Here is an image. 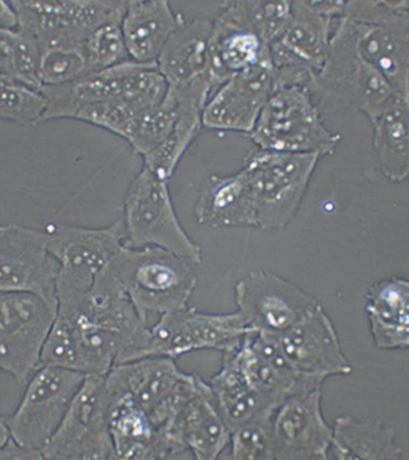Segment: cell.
Here are the masks:
<instances>
[{"mask_svg":"<svg viewBox=\"0 0 409 460\" xmlns=\"http://www.w3.org/2000/svg\"><path fill=\"white\" fill-rule=\"evenodd\" d=\"M235 300L251 331L271 335L290 330L321 305L301 287L262 269L238 280Z\"/></svg>","mask_w":409,"mask_h":460,"instance_id":"7c38bea8","label":"cell"},{"mask_svg":"<svg viewBox=\"0 0 409 460\" xmlns=\"http://www.w3.org/2000/svg\"><path fill=\"white\" fill-rule=\"evenodd\" d=\"M125 0H49L10 2L17 16V31L37 44L39 50L83 48L95 29L122 21Z\"/></svg>","mask_w":409,"mask_h":460,"instance_id":"ba28073f","label":"cell"},{"mask_svg":"<svg viewBox=\"0 0 409 460\" xmlns=\"http://www.w3.org/2000/svg\"><path fill=\"white\" fill-rule=\"evenodd\" d=\"M46 107L41 92L0 73V120L36 126L43 123Z\"/></svg>","mask_w":409,"mask_h":460,"instance_id":"4dcf8cb0","label":"cell"},{"mask_svg":"<svg viewBox=\"0 0 409 460\" xmlns=\"http://www.w3.org/2000/svg\"><path fill=\"white\" fill-rule=\"evenodd\" d=\"M147 63L126 60L117 66L84 75L75 82L42 86L48 102L43 122L73 119L80 108L94 103L120 102L143 113L147 105V83L144 70Z\"/></svg>","mask_w":409,"mask_h":460,"instance_id":"4fadbf2b","label":"cell"},{"mask_svg":"<svg viewBox=\"0 0 409 460\" xmlns=\"http://www.w3.org/2000/svg\"><path fill=\"white\" fill-rule=\"evenodd\" d=\"M332 436L322 411L321 388L291 396L272 418L273 459H328Z\"/></svg>","mask_w":409,"mask_h":460,"instance_id":"ac0fdd59","label":"cell"},{"mask_svg":"<svg viewBox=\"0 0 409 460\" xmlns=\"http://www.w3.org/2000/svg\"><path fill=\"white\" fill-rule=\"evenodd\" d=\"M108 410L105 376H85L43 459H114Z\"/></svg>","mask_w":409,"mask_h":460,"instance_id":"8fae6325","label":"cell"},{"mask_svg":"<svg viewBox=\"0 0 409 460\" xmlns=\"http://www.w3.org/2000/svg\"><path fill=\"white\" fill-rule=\"evenodd\" d=\"M56 312L31 293H0V371L20 386L42 366L46 339Z\"/></svg>","mask_w":409,"mask_h":460,"instance_id":"30bf717a","label":"cell"},{"mask_svg":"<svg viewBox=\"0 0 409 460\" xmlns=\"http://www.w3.org/2000/svg\"><path fill=\"white\" fill-rule=\"evenodd\" d=\"M194 215L200 226L213 229L254 227V207L245 172L209 177L195 204Z\"/></svg>","mask_w":409,"mask_h":460,"instance_id":"cb8c5ba5","label":"cell"},{"mask_svg":"<svg viewBox=\"0 0 409 460\" xmlns=\"http://www.w3.org/2000/svg\"><path fill=\"white\" fill-rule=\"evenodd\" d=\"M247 21L267 45L279 40L291 15V2H264V0H242Z\"/></svg>","mask_w":409,"mask_h":460,"instance_id":"e575fe53","label":"cell"},{"mask_svg":"<svg viewBox=\"0 0 409 460\" xmlns=\"http://www.w3.org/2000/svg\"><path fill=\"white\" fill-rule=\"evenodd\" d=\"M182 111V101L169 89L159 105L140 114L129 132L128 142L141 157L154 151L175 128Z\"/></svg>","mask_w":409,"mask_h":460,"instance_id":"f546056e","label":"cell"},{"mask_svg":"<svg viewBox=\"0 0 409 460\" xmlns=\"http://www.w3.org/2000/svg\"><path fill=\"white\" fill-rule=\"evenodd\" d=\"M320 159L315 154L258 147L246 154L241 170L251 189L255 228L271 232L291 223Z\"/></svg>","mask_w":409,"mask_h":460,"instance_id":"3957f363","label":"cell"},{"mask_svg":"<svg viewBox=\"0 0 409 460\" xmlns=\"http://www.w3.org/2000/svg\"><path fill=\"white\" fill-rule=\"evenodd\" d=\"M267 54L268 45L253 31L242 0L221 3L209 41V75L215 90L234 75L258 65Z\"/></svg>","mask_w":409,"mask_h":460,"instance_id":"ffe728a7","label":"cell"},{"mask_svg":"<svg viewBox=\"0 0 409 460\" xmlns=\"http://www.w3.org/2000/svg\"><path fill=\"white\" fill-rule=\"evenodd\" d=\"M120 22H107L86 37L84 51L90 73L105 70L129 60Z\"/></svg>","mask_w":409,"mask_h":460,"instance_id":"836d02e7","label":"cell"},{"mask_svg":"<svg viewBox=\"0 0 409 460\" xmlns=\"http://www.w3.org/2000/svg\"><path fill=\"white\" fill-rule=\"evenodd\" d=\"M238 310L209 314L192 307L164 314L149 326L146 358L175 359L194 350H222L250 332Z\"/></svg>","mask_w":409,"mask_h":460,"instance_id":"5bb4252c","label":"cell"},{"mask_svg":"<svg viewBox=\"0 0 409 460\" xmlns=\"http://www.w3.org/2000/svg\"><path fill=\"white\" fill-rule=\"evenodd\" d=\"M169 183L142 165L125 195L124 245L160 247L198 266L203 250L182 227Z\"/></svg>","mask_w":409,"mask_h":460,"instance_id":"52a82bcc","label":"cell"},{"mask_svg":"<svg viewBox=\"0 0 409 460\" xmlns=\"http://www.w3.org/2000/svg\"><path fill=\"white\" fill-rule=\"evenodd\" d=\"M194 264L160 247L123 246L111 268L142 318L188 307L198 285Z\"/></svg>","mask_w":409,"mask_h":460,"instance_id":"6da1fadb","label":"cell"},{"mask_svg":"<svg viewBox=\"0 0 409 460\" xmlns=\"http://www.w3.org/2000/svg\"><path fill=\"white\" fill-rule=\"evenodd\" d=\"M0 459H43L41 454L27 450L11 438L0 448Z\"/></svg>","mask_w":409,"mask_h":460,"instance_id":"d590c367","label":"cell"},{"mask_svg":"<svg viewBox=\"0 0 409 460\" xmlns=\"http://www.w3.org/2000/svg\"><path fill=\"white\" fill-rule=\"evenodd\" d=\"M274 90L268 53L258 65L234 75L213 92L201 113L203 128L250 135Z\"/></svg>","mask_w":409,"mask_h":460,"instance_id":"e0dca14e","label":"cell"},{"mask_svg":"<svg viewBox=\"0 0 409 460\" xmlns=\"http://www.w3.org/2000/svg\"><path fill=\"white\" fill-rule=\"evenodd\" d=\"M276 410L262 411L230 431L229 458L273 459L272 418Z\"/></svg>","mask_w":409,"mask_h":460,"instance_id":"1f68e13d","label":"cell"},{"mask_svg":"<svg viewBox=\"0 0 409 460\" xmlns=\"http://www.w3.org/2000/svg\"><path fill=\"white\" fill-rule=\"evenodd\" d=\"M409 97L397 96L370 120L373 147L383 175L391 182L407 180L409 172Z\"/></svg>","mask_w":409,"mask_h":460,"instance_id":"83f0119b","label":"cell"},{"mask_svg":"<svg viewBox=\"0 0 409 460\" xmlns=\"http://www.w3.org/2000/svg\"><path fill=\"white\" fill-rule=\"evenodd\" d=\"M212 22L184 20L172 33L156 65L169 86L183 85L209 74Z\"/></svg>","mask_w":409,"mask_h":460,"instance_id":"484cf974","label":"cell"},{"mask_svg":"<svg viewBox=\"0 0 409 460\" xmlns=\"http://www.w3.org/2000/svg\"><path fill=\"white\" fill-rule=\"evenodd\" d=\"M178 423L184 445L194 459H217L229 446L230 430L218 411L209 384L199 376Z\"/></svg>","mask_w":409,"mask_h":460,"instance_id":"d4e9b609","label":"cell"},{"mask_svg":"<svg viewBox=\"0 0 409 460\" xmlns=\"http://www.w3.org/2000/svg\"><path fill=\"white\" fill-rule=\"evenodd\" d=\"M183 21L165 0L126 2L120 28L129 60L156 63L172 33Z\"/></svg>","mask_w":409,"mask_h":460,"instance_id":"7402d4cb","label":"cell"},{"mask_svg":"<svg viewBox=\"0 0 409 460\" xmlns=\"http://www.w3.org/2000/svg\"><path fill=\"white\" fill-rule=\"evenodd\" d=\"M332 105L353 108L370 122L397 96L387 79L367 63L356 50L347 29L337 20L324 65L309 85Z\"/></svg>","mask_w":409,"mask_h":460,"instance_id":"277c9868","label":"cell"},{"mask_svg":"<svg viewBox=\"0 0 409 460\" xmlns=\"http://www.w3.org/2000/svg\"><path fill=\"white\" fill-rule=\"evenodd\" d=\"M58 271L43 230L15 223L0 226V293H31L56 312Z\"/></svg>","mask_w":409,"mask_h":460,"instance_id":"9a60e30c","label":"cell"},{"mask_svg":"<svg viewBox=\"0 0 409 460\" xmlns=\"http://www.w3.org/2000/svg\"><path fill=\"white\" fill-rule=\"evenodd\" d=\"M344 2H291L290 20L276 40L316 73L325 60Z\"/></svg>","mask_w":409,"mask_h":460,"instance_id":"44dd1931","label":"cell"},{"mask_svg":"<svg viewBox=\"0 0 409 460\" xmlns=\"http://www.w3.org/2000/svg\"><path fill=\"white\" fill-rule=\"evenodd\" d=\"M84 377L82 373L59 367H40L25 384L16 410L4 417L10 438L29 451L41 454L59 428Z\"/></svg>","mask_w":409,"mask_h":460,"instance_id":"9c48e42d","label":"cell"},{"mask_svg":"<svg viewBox=\"0 0 409 460\" xmlns=\"http://www.w3.org/2000/svg\"><path fill=\"white\" fill-rule=\"evenodd\" d=\"M42 230L46 249L59 264L58 276L88 288L124 246L120 222L99 228L55 223Z\"/></svg>","mask_w":409,"mask_h":460,"instance_id":"2e32d148","label":"cell"},{"mask_svg":"<svg viewBox=\"0 0 409 460\" xmlns=\"http://www.w3.org/2000/svg\"><path fill=\"white\" fill-rule=\"evenodd\" d=\"M220 370L210 378L212 391L218 412L230 431L256 417L264 411L276 410L270 406L247 384L233 353L222 350Z\"/></svg>","mask_w":409,"mask_h":460,"instance_id":"f1b7e54d","label":"cell"},{"mask_svg":"<svg viewBox=\"0 0 409 460\" xmlns=\"http://www.w3.org/2000/svg\"><path fill=\"white\" fill-rule=\"evenodd\" d=\"M89 73L84 48L40 50L39 80L42 86L70 84Z\"/></svg>","mask_w":409,"mask_h":460,"instance_id":"d6a6232c","label":"cell"},{"mask_svg":"<svg viewBox=\"0 0 409 460\" xmlns=\"http://www.w3.org/2000/svg\"><path fill=\"white\" fill-rule=\"evenodd\" d=\"M197 378L181 370L175 359L146 358L113 367L105 387L109 396L129 400L146 412L160 437L180 416Z\"/></svg>","mask_w":409,"mask_h":460,"instance_id":"8992f818","label":"cell"},{"mask_svg":"<svg viewBox=\"0 0 409 460\" xmlns=\"http://www.w3.org/2000/svg\"><path fill=\"white\" fill-rule=\"evenodd\" d=\"M10 438L7 424L4 422V417L0 416V448H2Z\"/></svg>","mask_w":409,"mask_h":460,"instance_id":"8d00e7d4","label":"cell"},{"mask_svg":"<svg viewBox=\"0 0 409 460\" xmlns=\"http://www.w3.org/2000/svg\"><path fill=\"white\" fill-rule=\"evenodd\" d=\"M328 459L400 460L402 447L396 429L381 420L338 417L332 427Z\"/></svg>","mask_w":409,"mask_h":460,"instance_id":"4316f807","label":"cell"},{"mask_svg":"<svg viewBox=\"0 0 409 460\" xmlns=\"http://www.w3.org/2000/svg\"><path fill=\"white\" fill-rule=\"evenodd\" d=\"M282 353L307 376L324 379L348 376L353 367L345 358L335 326L322 305L280 335Z\"/></svg>","mask_w":409,"mask_h":460,"instance_id":"d6986e66","label":"cell"},{"mask_svg":"<svg viewBox=\"0 0 409 460\" xmlns=\"http://www.w3.org/2000/svg\"><path fill=\"white\" fill-rule=\"evenodd\" d=\"M339 22L369 65L408 96L409 3L354 0L344 3Z\"/></svg>","mask_w":409,"mask_h":460,"instance_id":"7a4b0ae2","label":"cell"},{"mask_svg":"<svg viewBox=\"0 0 409 460\" xmlns=\"http://www.w3.org/2000/svg\"><path fill=\"white\" fill-rule=\"evenodd\" d=\"M366 314L378 349H407L409 345V284L402 278L378 281L366 296Z\"/></svg>","mask_w":409,"mask_h":460,"instance_id":"603a6c76","label":"cell"},{"mask_svg":"<svg viewBox=\"0 0 409 460\" xmlns=\"http://www.w3.org/2000/svg\"><path fill=\"white\" fill-rule=\"evenodd\" d=\"M266 151L315 154L335 153L342 136L328 129L307 86L276 88L249 135Z\"/></svg>","mask_w":409,"mask_h":460,"instance_id":"5b68a950","label":"cell"}]
</instances>
